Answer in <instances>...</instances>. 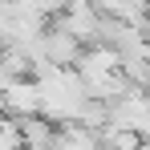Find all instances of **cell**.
Returning <instances> with one entry per match:
<instances>
[{
  "label": "cell",
  "mask_w": 150,
  "mask_h": 150,
  "mask_svg": "<svg viewBox=\"0 0 150 150\" xmlns=\"http://www.w3.org/2000/svg\"><path fill=\"white\" fill-rule=\"evenodd\" d=\"M0 49H4V33H0Z\"/></svg>",
  "instance_id": "5"
},
{
  "label": "cell",
  "mask_w": 150,
  "mask_h": 150,
  "mask_svg": "<svg viewBox=\"0 0 150 150\" xmlns=\"http://www.w3.org/2000/svg\"><path fill=\"white\" fill-rule=\"evenodd\" d=\"M21 134H25V146H37V150L57 146V122L49 114H25L21 118Z\"/></svg>",
  "instance_id": "3"
},
{
  "label": "cell",
  "mask_w": 150,
  "mask_h": 150,
  "mask_svg": "<svg viewBox=\"0 0 150 150\" xmlns=\"http://www.w3.org/2000/svg\"><path fill=\"white\" fill-rule=\"evenodd\" d=\"M4 114H12V118L41 114V81L37 77H8L4 81Z\"/></svg>",
  "instance_id": "1"
},
{
  "label": "cell",
  "mask_w": 150,
  "mask_h": 150,
  "mask_svg": "<svg viewBox=\"0 0 150 150\" xmlns=\"http://www.w3.org/2000/svg\"><path fill=\"white\" fill-rule=\"evenodd\" d=\"M142 146H150V122L142 126Z\"/></svg>",
  "instance_id": "4"
},
{
  "label": "cell",
  "mask_w": 150,
  "mask_h": 150,
  "mask_svg": "<svg viewBox=\"0 0 150 150\" xmlns=\"http://www.w3.org/2000/svg\"><path fill=\"white\" fill-rule=\"evenodd\" d=\"M57 146H69V150H93V146H101V130H93V126H85V122H77V118L57 122Z\"/></svg>",
  "instance_id": "2"
}]
</instances>
